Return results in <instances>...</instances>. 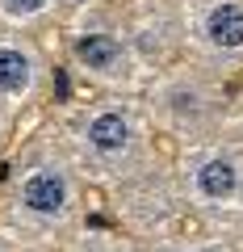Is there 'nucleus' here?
Returning a JSON list of instances; mask_svg holds the SVG:
<instances>
[{
    "instance_id": "f257e3e1",
    "label": "nucleus",
    "mask_w": 243,
    "mask_h": 252,
    "mask_svg": "<svg viewBox=\"0 0 243 252\" xmlns=\"http://www.w3.org/2000/svg\"><path fill=\"white\" fill-rule=\"evenodd\" d=\"M17 202L34 219H59L67 210V202H72V185H67V177L59 168H34L21 177Z\"/></svg>"
},
{
    "instance_id": "f03ea898",
    "label": "nucleus",
    "mask_w": 243,
    "mask_h": 252,
    "mask_svg": "<svg viewBox=\"0 0 243 252\" xmlns=\"http://www.w3.org/2000/svg\"><path fill=\"white\" fill-rule=\"evenodd\" d=\"M84 139L97 156H126L135 143V122L126 109H97L84 126Z\"/></svg>"
},
{
    "instance_id": "7ed1b4c3",
    "label": "nucleus",
    "mask_w": 243,
    "mask_h": 252,
    "mask_svg": "<svg viewBox=\"0 0 243 252\" xmlns=\"http://www.w3.org/2000/svg\"><path fill=\"white\" fill-rule=\"evenodd\" d=\"M72 55H76V63H80L84 72L113 76V72H122V63H126V42H122L117 34L92 30V34H80L72 42Z\"/></svg>"
},
{
    "instance_id": "20e7f679",
    "label": "nucleus",
    "mask_w": 243,
    "mask_h": 252,
    "mask_svg": "<svg viewBox=\"0 0 243 252\" xmlns=\"http://www.w3.org/2000/svg\"><path fill=\"white\" fill-rule=\"evenodd\" d=\"M201 38L214 51H243V4L239 0H218L201 17Z\"/></svg>"
},
{
    "instance_id": "39448f33",
    "label": "nucleus",
    "mask_w": 243,
    "mask_h": 252,
    "mask_svg": "<svg viewBox=\"0 0 243 252\" xmlns=\"http://www.w3.org/2000/svg\"><path fill=\"white\" fill-rule=\"evenodd\" d=\"M38 80V63L26 46L0 42V97H26Z\"/></svg>"
},
{
    "instance_id": "423d86ee",
    "label": "nucleus",
    "mask_w": 243,
    "mask_h": 252,
    "mask_svg": "<svg viewBox=\"0 0 243 252\" xmlns=\"http://www.w3.org/2000/svg\"><path fill=\"white\" fill-rule=\"evenodd\" d=\"M193 189H197L206 202L235 198V189H239V168H235V160H222V156L206 160L197 172H193Z\"/></svg>"
},
{
    "instance_id": "0eeeda50",
    "label": "nucleus",
    "mask_w": 243,
    "mask_h": 252,
    "mask_svg": "<svg viewBox=\"0 0 243 252\" xmlns=\"http://www.w3.org/2000/svg\"><path fill=\"white\" fill-rule=\"evenodd\" d=\"M168 109L176 118H197L201 114V97H197V89H189V84H176L172 89V97H168Z\"/></svg>"
},
{
    "instance_id": "6e6552de",
    "label": "nucleus",
    "mask_w": 243,
    "mask_h": 252,
    "mask_svg": "<svg viewBox=\"0 0 243 252\" xmlns=\"http://www.w3.org/2000/svg\"><path fill=\"white\" fill-rule=\"evenodd\" d=\"M51 0H0V9L9 13V17H17V21H26V17H38V13L46 9Z\"/></svg>"
},
{
    "instance_id": "1a4fd4ad",
    "label": "nucleus",
    "mask_w": 243,
    "mask_h": 252,
    "mask_svg": "<svg viewBox=\"0 0 243 252\" xmlns=\"http://www.w3.org/2000/svg\"><path fill=\"white\" fill-rule=\"evenodd\" d=\"M201 252H218V248H201Z\"/></svg>"
}]
</instances>
